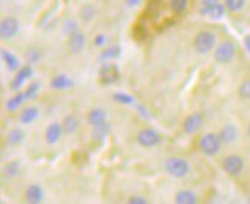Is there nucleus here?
I'll return each instance as SVG.
<instances>
[{"mask_svg":"<svg viewBox=\"0 0 250 204\" xmlns=\"http://www.w3.org/2000/svg\"><path fill=\"white\" fill-rule=\"evenodd\" d=\"M246 135H247V138L250 140V120H249V123H247V126H246Z\"/></svg>","mask_w":250,"mask_h":204,"instance_id":"38","label":"nucleus"},{"mask_svg":"<svg viewBox=\"0 0 250 204\" xmlns=\"http://www.w3.org/2000/svg\"><path fill=\"white\" fill-rule=\"evenodd\" d=\"M246 48L249 49V52H250V34L246 37Z\"/></svg>","mask_w":250,"mask_h":204,"instance_id":"39","label":"nucleus"},{"mask_svg":"<svg viewBox=\"0 0 250 204\" xmlns=\"http://www.w3.org/2000/svg\"><path fill=\"white\" fill-rule=\"evenodd\" d=\"M39 89H40V83L39 82H34V83H31L28 88H26V91H25V95H26V100H31V99H34V97L37 95V92H39Z\"/></svg>","mask_w":250,"mask_h":204,"instance_id":"31","label":"nucleus"},{"mask_svg":"<svg viewBox=\"0 0 250 204\" xmlns=\"http://www.w3.org/2000/svg\"><path fill=\"white\" fill-rule=\"evenodd\" d=\"M106 43V36L104 34H97L95 39H94V45L95 46H103Z\"/></svg>","mask_w":250,"mask_h":204,"instance_id":"36","label":"nucleus"},{"mask_svg":"<svg viewBox=\"0 0 250 204\" xmlns=\"http://www.w3.org/2000/svg\"><path fill=\"white\" fill-rule=\"evenodd\" d=\"M3 172H5V175H8V177H16V175H19V172H20V161H17V160L11 161V163H8L3 167Z\"/></svg>","mask_w":250,"mask_h":204,"instance_id":"28","label":"nucleus"},{"mask_svg":"<svg viewBox=\"0 0 250 204\" xmlns=\"http://www.w3.org/2000/svg\"><path fill=\"white\" fill-rule=\"evenodd\" d=\"M218 135L223 142V146H230L235 144L238 142V138H240V129L233 123H226L218 131Z\"/></svg>","mask_w":250,"mask_h":204,"instance_id":"9","label":"nucleus"},{"mask_svg":"<svg viewBox=\"0 0 250 204\" xmlns=\"http://www.w3.org/2000/svg\"><path fill=\"white\" fill-rule=\"evenodd\" d=\"M107 120V114L102 107H92V109L86 114V123H88L91 127H99L106 124Z\"/></svg>","mask_w":250,"mask_h":204,"instance_id":"11","label":"nucleus"},{"mask_svg":"<svg viewBox=\"0 0 250 204\" xmlns=\"http://www.w3.org/2000/svg\"><path fill=\"white\" fill-rule=\"evenodd\" d=\"M127 204H149L147 200L141 195H132L129 200H127Z\"/></svg>","mask_w":250,"mask_h":204,"instance_id":"34","label":"nucleus"},{"mask_svg":"<svg viewBox=\"0 0 250 204\" xmlns=\"http://www.w3.org/2000/svg\"><path fill=\"white\" fill-rule=\"evenodd\" d=\"M236 56H238V46L235 40L232 39L220 40L213 49V59L218 64H230L235 61Z\"/></svg>","mask_w":250,"mask_h":204,"instance_id":"1","label":"nucleus"},{"mask_svg":"<svg viewBox=\"0 0 250 204\" xmlns=\"http://www.w3.org/2000/svg\"><path fill=\"white\" fill-rule=\"evenodd\" d=\"M23 140H25V132L19 127H14V129H11V131H8V134L5 137V142L8 146H19L23 143Z\"/></svg>","mask_w":250,"mask_h":204,"instance_id":"21","label":"nucleus"},{"mask_svg":"<svg viewBox=\"0 0 250 204\" xmlns=\"http://www.w3.org/2000/svg\"><path fill=\"white\" fill-rule=\"evenodd\" d=\"M43 197H45V193H43L42 186L37 184V183H32V184H29L25 190L26 204H42Z\"/></svg>","mask_w":250,"mask_h":204,"instance_id":"12","label":"nucleus"},{"mask_svg":"<svg viewBox=\"0 0 250 204\" xmlns=\"http://www.w3.org/2000/svg\"><path fill=\"white\" fill-rule=\"evenodd\" d=\"M26 100V95H25V92H17L13 99H9L8 102H6V109L9 111V112H14L16 109H19V107L21 106V103H23Z\"/></svg>","mask_w":250,"mask_h":204,"instance_id":"24","label":"nucleus"},{"mask_svg":"<svg viewBox=\"0 0 250 204\" xmlns=\"http://www.w3.org/2000/svg\"><path fill=\"white\" fill-rule=\"evenodd\" d=\"M97 16V8L95 5L92 3H84L80 9H79V17L82 21H84V23H89V21H92Z\"/></svg>","mask_w":250,"mask_h":204,"instance_id":"22","label":"nucleus"},{"mask_svg":"<svg viewBox=\"0 0 250 204\" xmlns=\"http://www.w3.org/2000/svg\"><path fill=\"white\" fill-rule=\"evenodd\" d=\"M137 143L141 147H155L161 143V135L155 129H150V127L141 129L137 134Z\"/></svg>","mask_w":250,"mask_h":204,"instance_id":"7","label":"nucleus"},{"mask_svg":"<svg viewBox=\"0 0 250 204\" xmlns=\"http://www.w3.org/2000/svg\"><path fill=\"white\" fill-rule=\"evenodd\" d=\"M114 99L117 102H122V103H126V104H130L134 100H132V97L130 95H125V94H115L114 95Z\"/></svg>","mask_w":250,"mask_h":204,"instance_id":"35","label":"nucleus"},{"mask_svg":"<svg viewBox=\"0 0 250 204\" xmlns=\"http://www.w3.org/2000/svg\"><path fill=\"white\" fill-rule=\"evenodd\" d=\"M66 45H68V49L71 54H80L83 52V49L86 48V34L83 31H75L72 32V34L68 36V41H66Z\"/></svg>","mask_w":250,"mask_h":204,"instance_id":"10","label":"nucleus"},{"mask_svg":"<svg viewBox=\"0 0 250 204\" xmlns=\"http://www.w3.org/2000/svg\"><path fill=\"white\" fill-rule=\"evenodd\" d=\"M221 169L229 177H238L246 169V160L240 154H229L221 160Z\"/></svg>","mask_w":250,"mask_h":204,"instance_id":"4","label":"nucleus"},{"mask_svg":"<svg viewBox=\"0 0 250 204\" xmlns=\"http://www.w3.org/2000/svg\"><path fill=\"white\" fill-rule=\"evenodd\" d=\"M63 135L64 134H63V126H62V123L54 122V123H51L46 127V131H45V142L48 144H56V143L60 142Z\"/></svg>","mask_w":250,"mask_h":204,"instance_id":"13","label":"nucleus"},{"mask_svg":"<svg viewBox=\"0 0 250 204\" xmlns=\"http://www.w3.org/2000/svg\"><path fill=\"white\" fill-rule=\"evenodd\" d=\"M125 2H126V5L129 8H137V6H140L141 3H143V0H125Z\"/></svg>","mask_w":250,"mask_h":204,"instance_id":"37","label":"nucleus"},{"mask_svg":"<svg viewBox=\"0 0 250 204\" xmlns=\"http://www.w3.org/2000/svg\"><path fill=\"white\" fill-rule=\"evenodd\" d=\"M226 13H227V11H226V8H224V3H221V5H218V6H213V8L208 9L206 13H203V16H208V17H210V19H213V20H218V19H221Z\"/></svg>","mask_w":250,"mask_h":204,"instance_id":"27","label":"nucleus"},{"mask_svg":"<svg viewBox=\"0 0 250 204\" xmlns=\"http://www.w3.org/2000/svg\"><path fill=\"white\" fill-rule=\"evenodd\" d=\"M189 8V0H169V9L173 14H183Z\"/></svg>","mask_w":250,"mask_h":204,"instance_id":"25","label":"nucleus"},{"mask_svg":"<svg viewBox=\"0 0 250 204\" xmlns=\"http://www.w3.org/2000/svg\"><path fill=\"white\" fill-rule=\"evenodd\" d=\"M203 123H204V115L201 112H192L183 120V131L184 134L189 135L198 134L200 129L203 127Z\"/></svg>","mask_w":250,"mask_h":204,"instance_id":"8","label":"nucleus"},{"mask_svg":"<svg viewBox=\"0 0 250 204\" xmlns=\"http://www.w3.org/2000/svg\"><path fill=\"white\" fill-rule=\"evenodd\" d=\"M42 57H43V52L39 48H29L25 52V60H26L28 64H36V63H39L42 60Z\"/></svg>","mask_w":250,"mask_h":204,"instance_id":"26","label":"nucleus"},{"mask_svg":"<svg viewBox=\"0 0 250 204\" xmlns=\"http://www.w3.org/2000/svg\"><path fill=\"white\" fill-rule=\"evenodd\" d=\"M173 203L175 204H198V197L193 190L189 189H181L175 193L173 197Z\"/></svg>","mask_w":250,"mask_h":204,"instance_id":"15","label":"nucleus"},{"mask_svg":"<svg viewBox=\"0 0 250 204\" xmlns=\"http://www.w3.org/2000/svg\"><path fill=\"white\" fill-rule=\"evenodd\" d=\"M32 75V68H31V64H26V66H21L19 71H17V74L14 75V79H13V82H11V89L13 91H19L21 86L25 84V82L31 77Z\"/></svg>","mask_w":250,"mask_h":204,"instance_id":"14","label":"nucleus"},{"mask_svg":"<svg viewBox=\"0 0 250 204\" xmlns=\"http://www.w3.org/2000/svg\"><path fill=\"white\" fill-rule=\"evenodd\" d=\"M107 132H109V126H107V123L103 124V126H99V127H94L92 138H94V140H97V138L103 140V138L107 135Z\"/></svg>","mask_w":250,"mask_h":204,"instance_id":"30","label":"nucleus"},{"mask_svg":"<svg viewBox=\"0 0 250 204\" xmlns=\"http://www.w3.org/2000/svg\"><path fill=\"white\" fill-rule=\"evenodd\" d=\"M37 117H39V107H36V106H26V107H23V109L20 111L19 122L21 124H31V123H34L37 120Z\"/></svg>","mask_w":250,"mask_h":204,"instance_id":"17","label":"nucleus"},{"mask_svg":"<svg viewBox=\"0 0 250 204\" xmlns=\"http://www.w3.org/2000/svg\"><path fill=\"white\" fill-rule=\"evenodd\" d=\"M216 43H218V36L212 29H201L193 37V49L200 56L213 52Z\"/></svg>","mask_w":250,"mask_h":204,"instance_id":"2","label":"nucleus"},{"mask_svg":"<svg viewBox=\"0 0 250 204\" xmlns=\"http://www.w3.org/2000/svg\"><path fill=\"white\" fill-rule=\"evenodd\" d=\"M62 126H63V134L64 135H72V134H75L79 131L80 122H79V118L75 115H66L63 118Z\"/></svg>","mask_w":250,"mask_h":204,"instance_id":"18","label":"nucleus"},{"mask_svg":"<svg viewBox=\"0 0 250 204\" xmlns=\"http://www.w3.org/2000/svg\"><path fill=\"white\" fill-rule=\"evenodd\" d=\"M218 5H221V0H201V14L203 13H206L208 9H210V8H213V6H218Z\"/></svg>","mask_w":250,"mask_h":204,"instance_id":"32","label":"nucleus"},{"mask_svg":"<svg viewBox=\"0 0 250 204\" xmlns=\"http://www.w3.org/2000/svg\"><path fill=\"white\" fill-rule=\"evenodd\" d=\"M2 60L5 63V66L8 71L14 72V71H19L20 69V60L14 56L13 52L8 51V49H2Z\"/></svg>","mask_w":250,"mask_h":204,"instance_id":"19","label":"nucleus"},{"mask_svg":"<svg viewBox=\"0 0 250 204\" xmlns=\"http://www.w3.org/2000/svg\"><path fill=\"white\" fill-rule=\"evenodd\" d=\"M75 31H79L77 23H75L74 20H68V21H66V25H64V32H66V36L72 34V32H75Z\"/></svg>","mask_w":250,"mask_h":204,"instance_id":"33","label":"nucleus"},{"mask_svg":"<svg viewBox=\"0 0 250 204\" xmlns=\"http://www.w3.org/2000/svg\"><path fill=\"white\" fill-rule=\"evenodd\" d=\"M238 97L244 102H250V77H246L238 84Z\"/></svg>","mask_w":250,"mask_h":204,"instance_id":"23","label":"nucleus"},{"mask_svg":"<svg viewBox=\"0 0 250 204\" xmlns=\"http://www.w3.org/2000/svg\"><path fill=\"white\" fill-rule=\"evenodd\" d=\"M224 8L230 14H240L247 8L249 0H223Z\"/></svg>","mask_w":250,"mask_h":204,"instance_id":"20","label":"nucleus"},{"mask_svg":"<svg viewBox=\"0 0 250 204\" xmlns=\"http://www.w3.org/2000/svg\"><path fill=\"white\" fill-rule=\"evenodd\" d=\"M20 31V21L14 16H6L0 21V37L2 40L14 39Z\"/></svg>","mask_w":250,"mask_h":204,"instance_id":"6","label":"nucleus"},{"mask_svg":"<svg viewBox=\"0 0 250 204\" xmlns=\"http://www.w3.org/2000/svg\"><path fill=\"white\" fill-rule=\"evenodd\" d=\"M165 170L173 178H184L189 175L190 164L183 157H169L165 161Z\"/></svg>","mask_w":250,"mask_h":204,"instance_id":"5","label":"nucleus"},{"mask_svg":"<svg viewBox=\"0 0 250 204\" xmlns=\"http://www.w3.org/2000/svg\"><path fill=\"white\" fill-rule=\"evenodd\" d=\"M197 147H198V150L203 155L215 157V155H218L221 152L223 142H221L218 132H206L198 138Z\"/></svg>","mask_w":250,"mask_h":204,"instance_id":"3","label":"nucleus"},{"mask_svg":"<svg viewBox=\"0 0 250 204\" xmlns=\"http://www.w3.org/2000/svg\"><path fill=\"white\" fill-rule=\"evenodd\" d=\"M72 84H74V82L68 77L66 74H57V75H54V77L51 79V82H49V86H51L52 89H56V91L69 89V88H72Z\"/></svg>","mask_w":250,"mask_h":204,"instance_id":"16","label":"nucleus"},{"mask_svg":"<svg viewBox=\"0 0 250 204\" xmlns=\"http://www.w3.org/2000/svg\"><path fill=\"white\" fill-rule=\"evenodd\" d=\"M118 56H120V48L118 46H109L103 49L102 52V60H112V59H117Z\"/></svg>","mask_w":250,"mask_h":204,"instance_id":"29","label":"nucleus"}]
</instances>
